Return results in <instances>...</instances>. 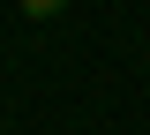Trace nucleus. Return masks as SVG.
Returning a JSON list of instances; mask_svg holds the SVG:
<instances>
[{
    "instance_id": "nucleus-1",
    "label": "nucleus",
    "mask_w": 150,
    "mask_h": 135,
    "mask_svg": "<svg viewBox=\"0 0 150 135\" xmlns=\"http://www.w3.org/2000/svg\"><path fill=\"white\" fill-rule=\"evenodd\" d=\"M15 8H23V15H30V23H53L60 8H68V0H15Z\"/></svg>"
}]
</instances>
